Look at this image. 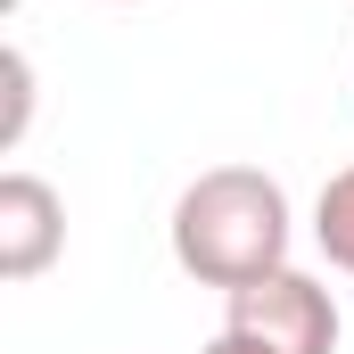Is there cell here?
<instances>
[{
	"instance_id": "6",
	"label": "cell",
	"mask_w": 354,
	"mask_h": 354,
	"mask_svg": "<svg viewBox=\"0 0 354 354\" xmlns=\"http://www.w3.org/2000/svg\"><path fill=\"white\" fill-rule=\"evenodd\" d=\"M206 354H264V346H256V338H231V330H223V338H214Z\"/></svg>"
},
{
	"instance_id": "5",
	"label": "cell",
	"mask_w": 354,
	"mask_h": 354,
	"mask_svg": "<svg viewBox=\"0 0 354 354\" xmlns=\"http://www.w3.org/2000/svg\"><path fill=\"white\" fill-rule=\"evenodd\" d=\"M0 83H8V115H0V149H17V140H25V115H33V58H25V50H8V58H0Z\"/></svg>"
},
{
	"instance_id": "1",
	"label": "cell",
	"mask_w": 354,
	"mask_h": 354,
	"mask_svg": "<svg viewBox=\"0 0 354 354\" xmlns=\"http://www.w3.org/2000/svg\"><path fill=\"white\" fill-rule=\"evenodd\" d=\"M174 264L206 288H248L288 264V189L256 165H214L174 198Z\"/></svg>"
},
{
	"instance_id": "7",
	"label": "cell",
	"mask_w": 354,
	"mask_h": 354,
	"mask_svg": "<svg viewBox=\"0 0 354 354\" xmlns=\"http://www.w3.org/2000/svg\"><path fill=\"white\" fill-rule=\"evenodd\" d=\"M124 8H132V0H124Z\"/></svg>"
},
{
	"instance_id": "3",
	"label": "cell",
	"mask_w": 354,
	"mask_h": 354,
	"mask_svg": "<svg viewBox=\"0 0 354 354\" xmlns=\"http://www.w3.org/2000/svg\"><path fill=\"white\" fill-rule=\"evenodd\" d=\"M66 248V206L41 174H0V280H41Z\"/></svg>"
},
{
	"instance_id": "4",
	"label": "cell",
	"mask_w": 354,
	"mask_h": 354,
	"mask_svg": "<svg viewBox=\"0 0 354 354\" xmlns=\"http://www.w3.org/2000/svg\"><path fill=\"white\" fill-rule=\"evenodd\" d=\"M313 239L338 272H354V165L322 181V206H313Z\"/></svg>"
},
{
	"instance_id": "2",
	"label": "cell",
	"mask_w": 354,
	"mask_h": 354,
	"mask_svg": "<svg viewBox=\"0 0 354 354\" xmlns=\"http://www.w3.org/2000/svg\"><path fill=\"white\" fill-rule=\"evenodd\" d=\"M223 330L231 338H256L264 354H338V297L313 272L280 264L264 280H248V288H231Z\"/></svg>"
}]
</instances>
